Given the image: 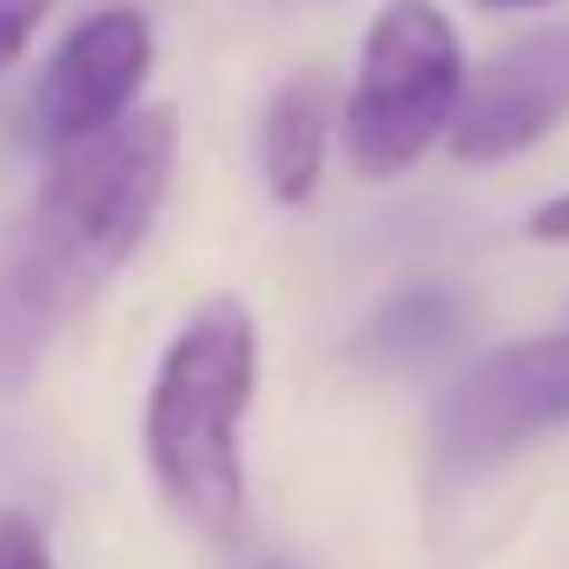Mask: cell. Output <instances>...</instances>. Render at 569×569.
<instances>
[{
  "label": "cell",
  "instance_id": "9",
  "mask_svg": "<svg viewBox=\"0 0 569 569\" xmlns=\"http://www.w3.org/2000/svg\"><path fill=\"white\" fill-rule=\"evenodd\" d=\"M0 569H53V543L27 510H0Z\"/></svg>",
  "mask_w": 569,
  "mask_h": 569
},
{
  "label": "cell",
  "instance_id": "12",
  "mask_svg": "<svg viewBox=\"0 0 569 569\" xmlns=\"http://www.w3.org/2000/svg\"><path fill=\"white\" fill-rule=\"evenodd\" d=\"M477 7H497V13H537V7H550V0H477Z\"/></svg>",
  "mask_w": 569,
  "mask_h": 569
},
{
  "label": "cell",
  "instance_id": "4",
  "mask_svg": "<svg viewBox=\"0 0 569 569\" xmlns=\"http://www.w3.org/2000/svg\"><path fill=\"white\" fill-rule=\"evenodd\" d=\"M557 430H569V331L510 338L443 385L430 411V477L437 490H463Z\"/></svg>",
  "mask_w": 569,
  "mask_h": 569
},
{
  "label": "cell",
  "instance_id": "11",
  "mask_svg": "<svg viewBox=\"0 0 569 569\" xmlns=\"http://www.w3.org/2000/svg\"><path fill=\"white\" fill-rule=\"evenodd\" d=\"M523 232L537 239V246H569V192H557V199H543L530 219H523Z\"/></svg>",
  "mask_w": 569,
  "mask_h": 569
},
{
  "label": "cell",
  "instance_id": "13",
  "mask_svg": "<svg viewBox=\"0 0 569 569\" xmlns=\"http://www.w3.org/2000/svg\"><path fill=\"white\" fill-rule=\"evenodd\" d=\"M246 569H298V563H284V557H252Z\"/></svg>",
  "mask_w": 569,
  "mask_h": 569
},
{
  "label": "cell",
  "instance_id": "10",
  "mask_svg": "<svg viewBox=\"0 0 569 569\" xmlns=\"http://www.w3.org/2000/svg\"><path fill=\"white\" fill-rule=\"evenodd\" d=\"M53 13V0H0V80L13 73V60L33 47L40 20Z\"/></svg>",
  "mask_w": 569,
  "mask_h": 569
},
{
  "label": "cell",
  "instance_id": "1",
  "mask_svg": "<svg viewBox=\"0 0 569 569\" xmlns=\"http://www.w3.org/2000/svg\"><path fill=\"white\" fill-rule=\"evenodd\" d=\"M179 120L140 107L127 127L53 152L20 226L0 232V391L27 385L60 325L140 259L172 192Z\"/></svg>",
  "mask_w": 569,
  "mask_h": 569
},
{
  "label": "cell",
  "instance_id": "7",
  "mask_svg": "<svg viewBox=\"0 0 569 569\" xmlns=\"http://www.w3.org/2000/svg\"><path fill=\"white\" fill-rule=\"evenodd\" d=\"M338 107H345V93H331V80L318 67L272 87V100L259 113V179L279 206H311L325 159H331Z\"/></svg>",
  "mask_w": 569,
  "mask_h": 569
},
{
  "label": "cell",
  "instance_id": "5",
  "mask_svg": "<svg viewBox=\"0 0 569 569\" xmlns=\"http://www.w3.org/2000/svg\"><path fill=\"white\" fill-rule=\"evenodd\" d=\"M152 60H159V40L140 7H93L87 20H73V33L53 47V60L33 80V100H27L33 140L47 152H67L127 127L140 113Z\"/></svg>",
  "mask_w": 569,
  "mask_h": 569
},
{
  "label": "cell",
  "instance_id": "6",
  "mask_svg": "<svg viewBox=\"0 0 569 569\" xmlns=\"http://www.w3.org/2000/svg\"><path fill=\"white\" fill-rule=\"evenodd\" d=\"M569 120V20L557 27H530L517 40H503L463 93L450 159L463 166H503L523 159L537 140H550Z\"/></svg>",
  "mask_w": 569,
  "mask_h": 569
},
{
  "label": "cell",
  "instance_id": "3",
  "mask_svg": "<svg viewBox=\"0 0 569 569\" xmlns=\"http://www.w3.org/2000/svg\"><path fill=\"white\" fill-rule=\"evenodd\" d=\"M470 93L463 40L437 0H385L358 40L338 107V152L358 179H405L437 140L457 133Z\"/></svg>",
  "mask_w": 569,
  "mask_h": 569
},
{
  "label": "cell",
  "instance_id": "2",
  "mask_svg": "<svg viewBox=\"0 0 569 569\" xmlns=\"http://www.w3.org/2000/svg\"><path fill=\"white\" fill-rule=\"evenodd\" d=\"M259 398V318L246 298L219 291L179 318L166 338L140 411V450L159 503L219 550L252 530L246 418Z\"/></svg>",
  "mask_w": 569,
  "mask_h": 569
},
{
  "label": "cell",
  "instance_id": "8",
  "mask_svg": "<svg viewBox=\"0 0 569 569\" xmlns=\"http://www.w3.org/2000/svg\"><path fill=\"white\" fill-rule=\"evenodd\" d=\"M463 325H470L463 291H450V284H405V291H391L371 311L365 351L398 365V371H425V365L450 358L463 345Z\"/></svg>",
  "mask_w": 569,
  "mask_h": 569
}]
</instances>
